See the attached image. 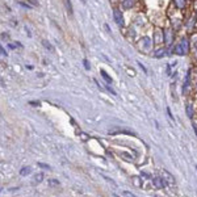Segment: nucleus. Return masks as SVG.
Here are the masks:
<instances>
[{
	"instance_id": "nucleus-14",
	"label": "nucleus",
	"mask_w": 197,
	"mask_h": 197,
	"mask_svg": "<svg viewBox=\"0 0 197 197\" xmlns=\"http://www.w3.org/2000/svg\"><path fill=\"white\" fill-rule=\"evenodd\" d=\"M49 184H51V185H58L59 181H58V180H49Z\"/></svg>"
},
{
	"instance_id": "nucleus-16",
	"label": "nucleus",
	"mask_w": 197,
	"mask_h": 197,
	"mask_svg": "<svg viewBox=\"0 0 197 197\" xmlns=\"http://www.w3.org/2000/svg\"><path fill=\"white\" fill-rule=\"evenodd\" d=\"M83 63H84L86 70H90V66H88V61H87V59H84V61H83Z\"/></svg>"
},
{
	"instance_id": "nucleus-10",
	"label": "nucleus",
	"mask_w": 197,
	"mask_h": 197,
	"mask_svg": "<svg viewBox=\"0 0 197 197\" xmlns=\"http://www.w3.org/2000/svg\"><path fill=\"white\" fill-rule=\"evenodd\" d=\"M131 4H133L131 0H125V2H124V7H125V8H129Z\"/></svg>"
},
{
	"instance_id": "nucleus-15",
	"label": "nucleus",
	"mask_w": 197,
	"mask_h": 197,
	"mask_svg": "<svg viewBox=\"0 0 197 197\" xmlns=\"http://www.w3.org/2000/svg\"><path fill=\"white\" fill-rule=\"evenodd\" d=\"M38 166L42 167V168H45V170H49V168H50V167H49L47 164H43V163H38Z\"/></svg>"
},
{
	"instance_id": "nucleus-11",
	"label": "nucleus",
	"mask_w": 197,
	"mask_h": 197,
	"mask_svg": "<svg viewBox=\"0 0 197 197\" xmlns=\"http://www.w3.org/2000/svg\"><path fill=\"white\" fill-rule=\"evenodd\" d=\"M66 6H67V9H68V12L72 13V7H71V3L68 2V0H66Z\"/></svg>"
},
{
	"instance_id": "nucleus-21",
	"label": "nucleus",
	"mask_w": 197,
	"mask_h": 197,
	"mask_svg": "<svg viewBox=\"0 0 197 197\" xmlns=\"http://www.w3.org/2000/svg\"><path fill=\"white\" fill-rule=\"evenodd\" d=\"M156 197H158V196H156Z\"/></svg>"
},
{
	"instance_id": "nucleus-1",
	"label": "nucleus",
	"mask_w": 197,
	"mask_h": 197,
	"mask_svg": "<svg viewBox=\"0 0 197 197\" xmlns=\"http://www.w3.org/2000/svg\"><path fill=\"white\" fill-rule=\"evenodd\" d=\"M113 17H115V21L118 24V25H124V18H122V14H121V11L120 9H115L113 11Z\"/></svg>"
},
{
	"instance_id": "nucleus-18",
	"label": "nucleus",
	"mask_w": 197,
	"mask_h": 197,
	"mask_svg": "<svg viewBox=\"0 0 197 197\" xmlns=\"http://www.w3.org/2000/svg\"><path fill=\"white\" fill-rule=\"evenodd\" d=\"M193 129H195V131H196V135H197V125H193Z\"/></svg>"
},
{
	"instance_id": "nucleus-8",
	"label": "nucleus",
	"mask_w": 197,
	"mask_h": 197,
	"mask_svg": "<svg viewBox=\"0 0 197 197\" xmlns=\"http://www.w3.org/2000/svg\"><path fill=\"white\" fill-rule=\"evenodd\" d=\"M175 3H176V6L179 7V8H184V6H185L184 0H175Z\"/></svg>"
},
{
	"instance_id": "nucleus-7",
	"label": "nucleus",
	"mask_w": 197,
	"mask_h": 197,
	"mask_svg": "<svg viewBox=\"0 0 197 197\" xmlns=\"http://www.w3.org/2000/svg\"><path fill=\"white\" fill-rule=\"evenodd\" d=\"M101 76L105 79V82H107V83H109V84L112 83V79H111L109 76H108V74H107V72H105L104 70H101Z\"/></svg>"
},
{
	"instance_id": "nucleus-13",
	"label": "nucleus",
	"mask_w": 197,
	"mask_h": 197,
	"mask_svg": "<svg viewBox=\"0 0 197 197\" xmlns=\"http://www.w3.org/2000/svg\"><path fill=\"white\" fill-rule=\"evenodd\" d=\"M121 155H122V156H125V159H126V160H131V159H133V158H131L129 154H126V152H122Z\"/></svg>"
},
{
	"instance_id": "nucleus-4",
	"label": "nucleus",
	"mask_w": 197,
	"mask_h": 197,
	"mask_svg": "<svg viewBox=\"0 0 197 197\" xmlns=\"http://www.w3.org/2000/svg\"><path fill=\"white\" fill-rule=\"evenodd\" d=\"M42 180H43V174H41V172H39V174H36V175H34L32 184H33V185H37V184L41 183Z\"/></svg>"
},
{
	"instance_id": "nucleus-20",
	"label": "nucleus",
	"mask_w": 197,
	"mask_h": 197,
	"mask_svg": "<svg viewBox=\"0 0 197 197\" xmlns=\"http://www.w3.org/2000/svg\"><path fill=\"white\" fill-rule=\"evenodd\" d=\"M196 168H197V167H196Z\"/></svg>"
},
{
	"instance_id": "nucleus-5",
	"label": "nucleus",
	"mask_w": 197,
	"mask_h": 197,
	"mask_svg": "<svg viewBox=\"0 0 197 197\" xmlns=\"http://www.w3.org/2000/svg\"><path fill=\"white\" fill-rule=\"evenodd\" d=\"M32 172V168L30 167H24V168H21V171H20V175L21 176H26Z\"/></svg>"
},
{
	"instance_id": "nucleus-6",
	"label": "nucleus",
	"mask_w": 197,
	"mask_h": 197,
	"mask_svg": "<svg viewBox=\"0 0 197 197\" xmlns=\"http://www.w3.org/2000/svg\"><path fill=\"white\" fill-rule=\"evenodd\" d=\"M187 116H188L189 118L193 117V108H192V105H191V104L187 105Z\"/></svg>"
},
{
	"instance_id": "nucleus-3",
	"label": "nucleus",
	"mask_w": 197,
	"mask_h": 197,
	"mask_svg": "<svg viewBox=\"0 0 197 197\" xmlns=\"http://www.w3.org/2000/svg\"><path fill=\"white\" fill-rule=\"evenodd\" d=\"M162 175H163V179L166 180V183L167 184H174L175 183V179H174V176H172L170 172H167L166 170L162 171Z\"/></svg>"
},
{
	"instance_id": "nucleus-2",
	"label": "nucleus",
	"mask_w": 197,
	"mask_h": 197,
	"mask_svg": "<svg viewBox=\"0 0 197 197\" xmlns=\"http://www.w3.org/2000/svg\"><path fill=\"white\" fill-rule=\"evenodd\" d=\"M152 183H154V185L158 189H162V188H164V187L167 185L166 180H164V179H162V177H155V179L152 180Z\"/></svg>"
},
{
	"instance_id": "nucleus-19",
	"label": "nucleus",
	"mask_w": 197,
	"mask_h": 197,
	"mask_svg": "<svg viewBox=\"0 0 197 197\" xmlns=\"http://www.w3.org/2000/svg\"><path fill=\"white\" fill-rule=\"evenodd\" d=\"M196 17H197V14H196Z\"/></svg>"
},
{
	"instance_id": "nucleus-9",
	"label": "nucleus",
	"mask_w": 197,
	"mask_h": 197,
	"mask_svg": "<svg viewBox=\"0 0 197 197\" xmlns=\"http://www.w3.org/2000/svg\"><path fill=\"white\" fill-rule=\"evenodd\" d=\"M43 46H45V47H47L49 49V50H51V51H54V47L50 45V43H49L47 41H43Z\"/></svg>"
},
{
	"instance_id": "nucleus-17",
	"label": "nucleus",
	"mask_w": 197,
	"mask_h": 197,
	"mask_svg": "<svg viewBox=\"0 0 197 197\" xmlns=\"http://www.w3.org/2000/svg\"><path fill=\"white\" fill-rule=\"evenodd\" d=\"M124 195H126V196H129V197H137V196H134L133 193H130V192H127V191H125L124 192Z\"/></svg>"
},
{
	"instance_id": "nucleus-12",
	"label": "nucleus",
	"mask_w": 197,
	"mask_h": 197,
	"mask_svg": "<svg viewBox=\"0 0 197 197\" xmlns=\"http://www.w3.org/2000/svg\"><path fill=\"white\" fill-rule=\"evenodd\" d=\"M133 180H134V184L137 187H142V183H139V180H138V177H133Z\"/></svg>"
}]
</instances>
